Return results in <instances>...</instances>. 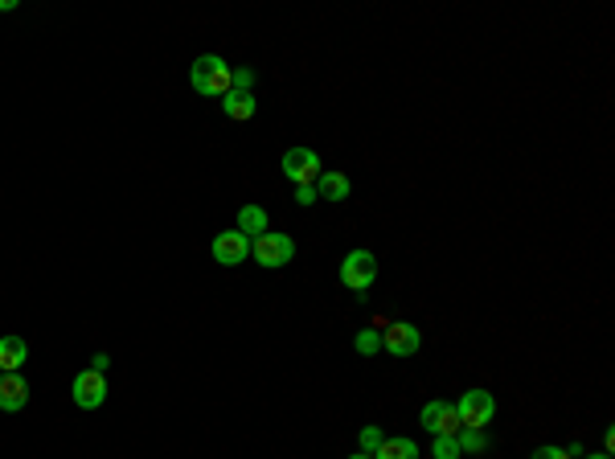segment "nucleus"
<instances>
[{
	"mask_svg": "<svg viewBox=\"0 0 615 459\" xmlns=\"http://www.w3.org/2000/svg\"><path fill=\"white\" fill-rule=\"evenodd\" d=\"M25 361H29L25 336H0V373H21Z\"/></svg>",
	"mask_w": 615,
	"mask_h": 459,
	"instance_id": "obj_11",
	"label": "nucleus"
},
{
	"mask_svg": "<svg viewBox=\"0 0 615 459\" xmlns=\"http://www.w3.org/2000/svg\"><path fill=\"white\" fill-rule=\"evenodd\" d=\"M456 443H459V451H464V455H480V451H484V431L464 426V431L456 434Z\"/></svg>",
	"mask_w": 615,
	"mask_h": 459,
	"instance_id": "obj_17",
	"label": "nucleus"
},
{
	"mask_svg": "<svg viewBox=\"0 0 615 459\" xmlns=\"http://www.w3.org/2000/svg\"><path fill=\"white\" fill-rule=\"evenodd\" d=\"M25 402H29V382H25V373H0V410H25Z\"/></svg>",
	"mask_w": 615,
	"mask_h": 459,
	"instance_id": "obj_10",
	"label": "nucleus"
},
{
	"mask_svg": "<svg viewBox=\"0 0 615 459\" xmlns=\"http://www.w3.org/2000/svg\"><path fill=\"white\" fill-rule=\"evenodd\" d=\"M353 349L365 352V357H374V352H382V332L377 328H361L357 341H353Z\"/></svg>",
	"mask_w": 615,
	"mask_h": 459,
	"instance_id": "obj_16",
	"label": "nucleus"
},
{
	"mask_svg": "<svg viewBox=\"0 0 615 459\" xmlns=\"http://www.w3.org/2000/svg\"><path fill=\"white\" fill-rule=\"evenodd\" d=\"M418 423H423L431 434H459V431H464V423H459V410L451 406V402H426L423 414H418Z\"/></svg>",
	"mask_w": 615,
	"mask_h": 459,
	"instance_id": "obj_7",
	"label": "nucleus"
},
{
	"mask_svg": "<svg viewBox=\"0 0 615 459\" xmlns=\"http://www.w3.org/2000/svg\"><path fill=\"white\" fill-rule=\"evenodd\" d=\"M230 74H234V66L226 57L201 54L193 62V70H189V82H193L197 95H230Z\"/></svg>",
	"mask_w": 615,
	"mask_h": 459,
	"instance_id": "obj_1",
	"label": "nucleus"
},
{
	"mask_svg": "<svg viewBox=\"0 0 615 459\" xmlns=\"http://www.w3.org/2000/svg\"><path fill=\"white\" fill-rule=\"evenodd\" d=\"M418 344H423V336H418L415 324H406V320L385 324V332H382V349L385 352H394V357H415Z\"/></svg>",
	"mask_w": 615,
	"mask_h": 459,
	"instance_id": "obj_6",
	"label": "nucleus"
},
{
	"mask_svg": "<svg viewBox=\"0 0 615 459\" xmlns=\"http://www.w3.org/2000/svg\"><path fill=\"white\" fill-rule=\"evenodd\" d=\"M221 111L230 115V119H254V111H259V103H254L251 90H230V95H221Z\"/></svg>",
	"mask_w": 615,
	"mask_h": 459,
	"instance_id": "obj_12",
	"label": "nucleus"
},
{
	"mask_svg": "<svg viewBox=\"0 0 615 459\" xmlns=\"http://www.w3.org/2000/svg\"><path fill=\"white\" fill-rule=\"evenodd\" d=\"M295 201H300V205H316V201H320V197H316V185H300V189H295Z\"/></svg>",
	"mask_w": 615,
	"mask_h": 459,
	"instance_id": "obj_20",
	"label": "nucleus"
},
{
	"mask_svg": "<svg viewBox=\"0 0 615 459\" xmlns=\"http://www.w3.org/2000/svg\"><path fill=\"white\" fill-rule=\"evenodd\" d=\"M533 459H566V451L562 447H538L533 451Z\"/></svg>",
	"mask_w": 615,
	"mask_h": 459,
	"instance_id": "obj_21",
	"label": "nucleus"
},
{
	"mask_svg": "<svg viewBox=\"0 0 615 459\" xmlns=\"http://www.w3.org/2000/svg\"><path fill=\"white\" fill-rule=\"evenodd\" d=\"M582 459H611V455H607V451H603V455H582Z\"/></svg>",
	"mask_w": 615,
	"mask_h": 459,
	"instance_id": "obj_25",
	"label": "nucleus"
},
{
	"mask_svg": "<svg viewBox=\"0 0 615 459\" xmlns=\"http://www.w3.org/2000/svg\"><path fill=\"white\" fill-rule=\"evenodd\" d=\"M279 164H283V177L295 180V189H300V185H316L320 172H324V168H320V156L312 152V148H287Z\"/></svg>",
	"mask_w": 615,
	"mask_h": 459,
	"instance_id": "obj_3",
	"label": "nucleus"
},
{
	"mask_svg": "<svg viewBox=\"0 0 615 459\" xmlns=\"http://www.w3.org/2000/svg\"><path fill=\"white\" fill-rule=\"evenodd\" d=\"M238 234H246V238H262L267 234V209L262 205H242L238 209Z\"/></svg>",
	"mask_w": 615,
	"mask_h": 459,
	"instance_id": "obj_13",
	"label": "nucleus"
},
{
	"mask_svg": "<svg viewBox=\"0 0 615 459\" xmlns=\"http://www.w3.org/2000/svg\"><path fill=\"white\" fill-rule=\"evenodd\" d=\"M74 406H82V410H98L107 402V382H103V373H95V369H82L78 377H74Z\"/></svg>",
	"mask_w": 615,
	"mask_h": 459,
	"instance_id": "obj_8",
	"label": "nucleus"
},
{
	"mask_svg": "<svg viewBox=\"0 0 615 459\" xmlns=\"http://www.w3.org/2000/svg\"><path fill=\"white\" fill-rule=\"evenodd\" d=\"M431 455H435V459H459V455H464V451H459L456 434H435V447H431Z\"/></svg>",
	"mask_w": 615,
	"mask_h": 459,
	"instance_id": "obj_18",
	"label": "nucleus"
},
{
	"mask_svg": "<svg viewBox=\"0 0 615 459\" xmlns=\"http://www.w3.org/2000/svg\"><path fill=\"white\" fill-rule=\"evenodd\" d=\"M349 459H374V455H365V451H357V455H349Z\"/></svg>",
	"mask_w": 615,
	"mask_h": 459,
	"instance_id": "obj_24",
	"label": "nucleus"
},
{
	"mask_svg": "<svg viewBox=\"0 0 615 459\" xmlns=\"http://www.w3.org/2000/svg\"><path fill=\"white\" fill-rule=\"evenodd\" d=\"M382 426H361V451H365V455H374L377 447H382Z\"/></svg>",
	"mask_w": 615,
	"mask_h": 459,
	"instance_id": "obj_19",
	"label": "nucleus"
},
{
	"mask_svg": "<svg viewBox=\"0 0 615 459\" xmlns=\"http://www.w3.org/2000/svg\"><path fill=\"white\" fill-rule=\"evenodd\" d=\"M246 254H251V238L238 234V230H221V234L213 238V259H218L221 267H238Z\"/></svg>",
	"mask_w": 615,
	"mask_h": 459,
	"instance_id": "obj_9",
	"label": "nucleus"
},
{
	"mask_svg": "<svg viewBox=\"0 0 615 459\" xmlns=\"http://www.w3.org/2000/svg\"><path fill=\"white\" fill-rule=\"evenodd\" d=\"M374 459H418V443L415 439H382Z\"/></svg>",
	"mask_w": 615,
	"mask_h": 459,
	"instance_id": "obj_15",
	"label": "nucleus"
},
{
	"mask_svg": "<svg viewBox=\"0 0 615 459\" xmlns=\"http://www.w3.org/2000/svg\"><path fill=\"white\" fill-rule=\"evenodd\" d=\"M459 423L472 426V431H484V426L492 423V414H497V402H492L488 390H467L464 398H459Z\"/></svg>",
	"mask_w": 615,
	"mask_h": 459,
	"instance_id": "obj_5",
	"label": "nucleus"
},
{
	"mask_svg": "<svg viewBox=\"0 0 615 459\" xmlns=\"http://www.w3.org/2000/svg\"><path fill=\"white\" fill-rule=\"evenodd\" d=\"M107 365H111V357H107V352H95V357H90V369H95V373H103Z\"/></svg>",
	"mask_w": 615,
	"mask_h": 459,
	"instance_id": "obj_22",
	"label": "nucleus"
},
{
	"mask_svg": "<svg viewBox=\"0 0 615 459\" xmlns=\"http://www.w3.org/2000/svg\"><path fill=\"white\" fill-rule=\"evenodd\" d=\"M251 254L259 259V267L275 270V267H287V262L295 259V242L287 234H271V230H267L262 238H254V242H251Z\"/></svg>",
	"mask_w": 615,
	"mask_h": 459,
	"instance_id": "obj_4",
	"label": "nucleus"
},
{
	"mask_svg": "<svg viewBox=\"0 0 615 459\" xmlns=\"http://www.w3.org/2000/svg\"><path fill=\"white\" fill-rule=\"evenodd\" d=\"M16 8V0H0V13H13Z\"/></svg>",
	"mask_w": 615,
	"mask_h": 459,
	"instance_id": "obj_23",
	"label": "nucleus"
},
{
	"mask_svg": "<svg viewBox=\"0 0 615 459\" xmlns=\"http://www.w3.org/2000/svg\"><path fill=\"white\" fill-rule=\"evenodd\" d=\"M316 197H324V201H344V197H349V177H344V172H320Z\"/></svg>",
	"mask_w": 615,
	"mask_h": 459,
	"instance_id": "obj_14",
	"label": "nucleus"
},
{
	"mask_svg": "<svg viewBox=\"0 0 615 459\" xmlns=\"http://www.w3.org/2000/svg\"><path fill=\"white\" fill-rule=\"evenodd\" d=\"M374 279H377V259L369 250H349L344 254V262H341V283L349 287V291H369L374 287Z\"/></svg>",
	"mask_w": 615,
	"mask_h": 459,
	"instance_id": "obj_2",
	"label": "nucleus"
}]
</instances>
